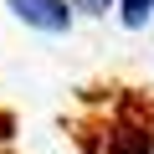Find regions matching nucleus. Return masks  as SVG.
<instances>
[{
  "label": "nucleus",
  "instance_id": "nucleus-5",
  "mask_svg": "<svg viewBox=\"0 0 154 154\" xmlns=\"http://www.w3.org/2000/svg\"><path fill=\"white\" fill-rule=\"evenodd\" d=\"M5 149H11V118L0 113V154H5Z\"/></svg>",
  "mask_w": 154,
  "mask_h": 154
},
{
  "label": "nucleus",
  "instance_id": "nucleus-2",
  "mask_svg": "<svg viewBox=\"0 0 154 154\" xmlns=\"http://www.w3.org/2000/svg\"><path fill=\"white\" fill-rule=\"evenodd\" d=\"M103 154H154V123L149 118H113L103 128Z\"/></svg>",
  "mask_w": 154,
  "mask_h": 154
},
{
  "label": "nucleus",
  "instance_id": "nucleus-3",
  "mask_svg": "<svg viewBox=\"0 0 154 154\" xmlns=\"http://www.w3.org/2000/svg\"><path fill=\"white\" fill-rule=\"evenodd\" d=\"M108 16H113L123 31H134V36H139V31H149V26H154V0H113V11H108Z\"/></svg>",
  "mask_w": 154,
  "mask_h": 154
},
{
  "label": "nucleus",
  "instance_id": "nucleus-1",
  "mask_svg": "<svg viewBox=\"0 0 154 154\" xmlns=\"http://www.w3.org/2000/svg\"><path fill=\"white\" fill-rule=\"evenodd\" d=\"M5 11L16 26H26L36 36H72V26H77V11L67 0H5Z\"/></svg>",
  "mask_w": 154,
  "mask_h": 154
},
{
  "label": "nucleus",
  "instance_id": "nucleus-4",
  "mask_svg": "<svg viewBox=\"0 0 154 154\" xmlns=\"http://www.w3.org/2000/svg\"><path fill=\"white\" fill-rule=\"evenodd\" d=\"M67 5L77 11V21H82V16H88V21H103V16L113 11V0H67Z\"/></svg>",
  "mask_w": 154,
  "mask_h": 154
}]
</instances>
